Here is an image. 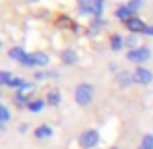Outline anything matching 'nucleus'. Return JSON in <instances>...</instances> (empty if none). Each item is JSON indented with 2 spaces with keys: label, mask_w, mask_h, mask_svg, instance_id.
Here are the masks:
<instances>
[{
  "label": "nucleus",
  "mask_w": 153,
  "mask_h": 149,
  "mask_svg": "<svg viewBox=\"0 0 153 149\" xmlns=\"http://www.w3.org/2000/svg\"><path fill=\"white\" fill-rule=\"evenodd\" d=\"M76 101L79 105H89L93 101V85H89V83L78 85V89H76Z\"/></svg>",
  "instance_id": "obj_1"
},
{
  "label": "nucleus",
  "mask_w": 153,
  "mask_h": 149,
  "mask_svg": "<svg viewBox=\"0 0 153 149\" xmlns=\"http://www.w3.org/2000/svg\"><path fill=\"white\" fill-rule=\"evenodd\" d=\"M97 142H99V132H97V130H85V132L82 134V138H79V143H82L83 149L93 147Z\"/></svg>",
  "instance_id": "obj_2"
},
{
  "label": "nucleus",
  "mask_w": 153,
  "mask_h": 149,
  "mask_svg": "<svg viewBox=\"0 0 153 149\" xmlns=\"http://www.w3.org/2000/svg\"><path fill=\"white\" fill-rule=\"evenodd\" d=\"M128 60H132V62H143V60H147L151 56L149 49H146V47H140V49H134L128 52Z\"/></svg>",
  "instance_id": "obj_3"
},
{
  "label": "nucleus",
  "mask_w": 153,
  "mask_h": 149,
  "mask_svg": "<svg viewBox=\"0 0 153 149\" xmlns=\"http://www.w3.org/2000/svg\"><path fill=\"white\" fill-rule=\"evenodd\" d=\"M134 79H136V83H140V85H147V83H151L153 74L147 70V68H138V70L134 72Z\"/></svg>",
  "instance_id": "obj_4"
},
{
  "label": "nucleus",
  "mask_w": 153,
  "mask_h": 149,
  "mask_svg": "<svg viewBox=\"0 0 153 149\" xmlns=\"http://www.w3.org/2000/svg\"><path fill=\"white\" fill-rule=\"evenodd\" d=\"M47 62H49V56L47 54H43V52H33V54H29L25 66H45Z\"/></svg>",
  "instance_id": "obj_5"
},
{
  "label": "nucleus",
  "mask_w": 153,
  "mask_h": 149,
  "mask_svg": "<svg viewBox=\"0 0 153 149\" xmlns=\"http://www.w3.org/2000/svg\"><path fill=\"white\" fill-rule=\"evenodd\" d=\"M126 27L132 31V33H138V31H146V23L138 18H132L130 21H126Z\"/></svg>",
  "instance_id": "obj_6"
},
{
  "label": "nucleus",
  "mask_w": 153,
  "mask_h": 149,
  "mask_svg": "<svg viewBox=\"0 0 153 149\" xmlns=\"http://www.w3.org/2000/svg\"><path fill=\"white\" fill-rule=\"evenodd\" d=\"M10 58H14V60H19L22 64H25L27 62V58H29V54H25L22 49H10Z\"/></svg>",
  "instance_id": "obj_7"
},
{
  "label": "nucleus",
  "mask_w": 153,
  "mask_h": 149,
  "mask_svg": "<svg viewBox=\"0 0 153 149\" xmlns=\"http://www.w3.org/2000/svg\"><path fill=\"white\" fill-rule=\"evenodd\" d=\"M132 82H136L132 74H128V72H124V74H118V85H120V87H130Z\"/></svg>",
  "instance_id": "obj_8"
},
{
  "label": "nucleus",
  "mask_w": 153,
  "mask_h": 149,
  "mask_svg": "<svg viewBox=\"0 0 153 149\" xmlns=\"http://www.w3.org/2000/svg\"><path fill=\"white\" fill-rule=\"evenodd\" d=\"M89 12L93 16L103 14V0H89Z\"/></svg>",
  "instance_id": "obj_9"
},
{
  "label": "nucleus",
  "mask_w": 153,
  "mask_h": 149,
  "mask_svg": "<svg viewBox=\"0 0 153 149\" xmlns=\"http://www.w3.org/2000/svg\"><path fill=\"white\" fill-rule=\"evenodd\" d=\"M116 16H118L120 19H124V21H130V19H132V10L128 6H122V8L116 10Z\"/></svg>",
  "instance_id": "obj_10"
},
{
  "label": "nucleus",
  "mask_w": 153,
  "mask_h": 149,
  "mask_svg": "<svg viewBox=\"0 0 153 149\" xmlns=\"http://www.w3.org/2000/svg\"><path fill=\"white\" fill-rule=\"evenodd\" d=\"M76 60H78V54L74 50H64L62 52V62L64 64H74Z\"/></svg>",
  "instance_id": "obj_11"
},
{
  "label": "nucleus",
  "mask_w": 153,
  "mask_h": 149,
  "mask_svg": "<svg viewBox=\"0 0 153 149\" xmlns=\"http://www.w3.org/2000/svg\"><path fill=\"white\" fill-rule=\"evenodd\" d=\"M51 134H52V130L49 126H39L37 130H35V136H37V138H49Z\"/></svg>",
  "instance_id": "obj_12"
},
{
  "label": "nucleus",
  "mask_w": 153,
  "mask_h": 149,
  "mask_svg": "<svg viewBox=\"0 0 153 149\" xmlns=\"http://www.w3.org/2000/svg\"><path fill=\"white\" fill-rule=\"evenodd\" d=\"M43 107H45V101H41V99L31 101V103H29V110H31V112H39Z\"/></svg>",
  "instance_id": "obj_13"
},
{
  "label": "nucleus",
  "mask_w": 153,
  "mask_h": 149,
  "mask_svg": "<svg viewBox=\"0 0 153 149\" xmlns=\"http://www.w3.org/2000/svg\"><path fill=\"white\" fill-rule=\"evenodd\" d=\"M111 47H112V50H120V47H122V37H120V35H112Z\"/></svg>",
  "instance_id": "obj_14"
},
{
  "label": "nucleus",
  "mask_w": 153,
  "mask_h": 149,
  "mask_svg": "<svg viewBox=\"0 0 153 149\" xmlns=\"http://www.w3.org/2000/svg\"><path fill=\"white\" fill-rule=\"evenodd\" d=\"M0 82H2V85H10V83L14 82V78H12V74H10V72H6V70H4L2 74H0Z\"/></svg>",
  "instance_id": "obj_15"
},
{
  "label": "nucleus",
  "mask_w": 153,
  "mask_h": 149,
  "mask_svg": "<svg viewBox=\"0 0 153 149\" xmlns=\"http://www.w3.org/2000/svg\"><path fill=\"white\" fill-rule=\"evenodd\" d=\"M47 101H49V105H58L60 103V93H58V91H51L49 97H47Z\"/></svg>",
  "instance_id": "obj_16"
},
{
  "label": "nucleus",
  "mask_w": 153,
  "mask_h": 149,
  "mask_svg": "<svg viewBox=\"0 0 153 149\" xmlns=\"http://www.w3.org/2000/svg\"><path fill=\"white\" fill-rule=\"evenodd\" d=\"M140 149H153V136H146Z\"/></svg>",
  "instance_id": "obj_17"
},
{
  "label": "nucleus",
  "mask_w": 153,
  "mask_h": 149,
  "mask_svg": "<svg viewBox=\"0 0 153 149\" xmlns=\"http://www.w3.org/2000/svg\"><path fill=\"white\" fill-rule=\"evenodd\" d=\"M25 85H27V83L23 82L22 78H14V82L10 83V87H16V89H23V87H25Z\"/></svg>",
  "instance_id": "obj_18"
},
{
  "label": "nucleus",
  "mask_w": 153,
  "mask_h": 149,
  "mask_svg": "<svg viewBox=\"0 0 153 149\" xmlns=\"http://www.w3.org/2000/svg\"><path fill=\"white\" fill-rule=\"evenodd\" d=\"M8 118H10V112H8V107H6V105H2V107H0V120H2V124L6 122Z\"/></svg>",
  "instance_id": "obj_19"
},
{
  "label": "nucleus",
  "mask_w": 153,
  "mask_h": 149,
  "mask_svg": "<svg viewBox=\"0 0 153 149\" xmlns=\"http://www.w3.org/2000/svg\"><path fill=\"white\" fill-rule=\"evenodd\" d=\"M128 8H130L132 12L140 10V8H142V0H130V2H128Z\"/></svg>",
  "instance_id": "obj_20"
},
{
  "label": "nucleus",
  "mask_w": 153,
  "mask_h": 149,
  "mask_svg": "<svg viewBox=\"0 0 153 149\" xmlns=\"http://www.w3.org/2000/svg\"><path fill=\"white\" fill-rule=\"evenodd\" d=\"M126 43H128V45H136V37H134V35H132V37H128Z\"/></svg>",
  "instance_id": "obj_21"
},
{
  "label": "nucleus",
  "mask_w": 153,
  "mask_h": 149,
  "mask_svg": "<svg viewBox=\"0 0 153 149\" xmlns=\"http://www.w3.org/2000/svg\"><path fill=\"white\" fill-rule=\"evenodd\" d=\"M146 33H147V35H153V25H151V27H146Z\"/></svg>",
  "instance_id": "obj_22"
},
{
  "label": "nucleus",
  "mask_w": 153,
  "mask_h": 149,
  "mask_svg": "<svg viewBox=\"0 0 153 149\" xmlns=\"http://www.w3.org/2000/svg\"><path fill=\"white\" fill-rule=\"evenodd\" d=\"M79 2H82V6H83V4H85V2H87V0H79Z\"/></svg>",
  "instance_id": "obj_23"
},
{
  "label": "nucleus",
  "mask_w": 153,
  "mask_h": 149,
  "mask_svg": "<svg viewBox=\"0 0 153 149\" xmlns=\"http://www.w3.org/2000/svg\"><path fill=\"white\" fill-rule=\"evenodd\" d=\"M112 149H116V147H112Z\"/></svg>",
  "instance_id": "obj_24"
}]
</instances>
